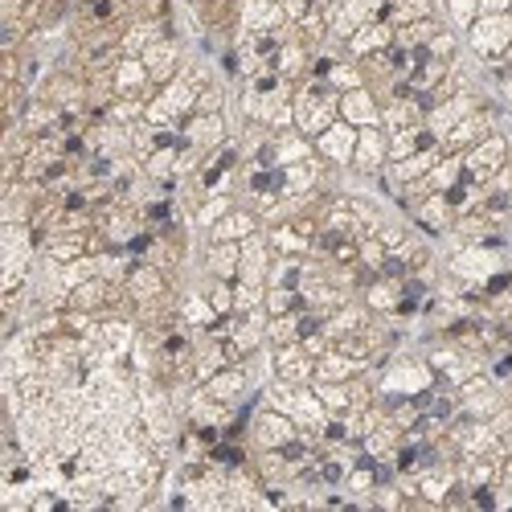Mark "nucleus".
<instances>
[{"label": "nucleus", "mask_w": 512, "mask_h": 512, "mask_svg": "<svg viewBox=\"0 0 512 512\" xmlns=\"http://www.w3.org/2000/svg\"><path fill=\"white\" fill-rule=\"evenodd\" d=\"M504 62H512V46H508V50H504Z\"/></svg>", "instance_id": "37998d69"}, {"label": "nucleus", "mask_w": 512, "mask_h": 512, "mask_svg": "<svg viewBox=\"0 0 512 512\" xmlns=\"http://www.w3.org/2000/svg\"><path fill=\"white\" fill-rule=\"evenodd\" d=\"M414 218L426 234H447L455 226V205L447 201V193H431L414 205Z\"/></svg>", "instance_id": "a211bd4d"}, {"label": "nucleus", "mask_w": 512, "mask_h": 512, "mask_svg": "<svg viewBox=\"0 0 512 512\" xmlns=\"http://www.w3.org/2000/svg\"><path fill=\"white\" fill-rule=\"evenodd\" d=\"M304 259H295V254H275V263L267 271V287H304Z\"/></svg>", "instance_id": "393cba45"}, {"label": "nucleus", "mask_w": 512, "mask_h": 512, "mask_svg": "<svg viewBox=\"0 0 512 512\" xmlns=\"http://www.w3.org/2000/svg\"><path fill=\"white\" fill-rule=\"evenodd\" d=\"M127 291H132L136 308L140 304H156V300H164V295H168V271H160L156 263L140 259L132 267V275H127Z\"/></svg>", "instance_id": "9b49d317"}, {"label": "nucleus", "mask_w": 512, "mask_h": 512, "mask_svg": "<svg viewBox=\"0 0 512 512\" xmlns=\"http://www.w3.org/2000/svg\"><path fill=\"white\" fill-rule=\"evenodd\" d=\"M234 209V201H230V193H209L201 205H197V226H205V230H213L218 226L226 213Z\"/></svg>", "instance_id": "c9c22d12"}, {"label": "nucleus", "mask_w": 512, "mask_h": 512, "mask_svg": "<svg viewBox=\"0 0 512 512\" xmlns=\"http://www.w3.org/2000/svg\"><path fill=\"white\" fill-rule=\"evenodd\" d=\"M259 213L254 209H230L226 218L209 230V242H242V238H250V234H259Z\"/></svg>", "instance_id": "412c9836"}, {"label": "nucleus", "mask_w": 512, "mask_h": 512, "mask_svg": "<svg viewBox=\"0 0 512 512\" xmlns=\"http://www.w3.org/2000/svg\"><path fill=\"white\" fill-rule=\"evenodd\" d=\"M300 312H291V316H267V345L271 349H283V345H295V340H300Z\"/></svg>", "instance_id": "c756f323"}, {"label": "nucleus", "mask_w": 512, "mask_h": 512, "mask_svg": "<svg viewBox=\"0 0 512 512\" xmlns=\"http://www.w3.org/2000/svg\"><path fill=\"white\" fill-rule=\"evenodd\" d=\"M390 5H394V0H390Z\"/></svg>", "instance_id": "c03bdc74"}, {"label": "nucleus", "mask_w": 512, "mask_h": 512, "mask_svg": "<svg viewBox=\"0 0 512 512\" xmlns=\"http://www.w3.org/2000/svg\"><path fill=\"white\" fill-rule=\"evenodd\" d=\"M41 254L54 259L58 267H66V263L82 259V254H91V234H82V230H54L46 238V246H41Z\"/></svg>", "instance_id": "dca6fc26"}, {"label": "nucleus", "mask_w": 512, "mask_h": 512, "mask_svg": "<svg viewBox=\"0 0 512 512\" xmlns=\"http://www.w3.org/2000/svg\"><path fill=\"white\" fill-rule=\"evenodd\" d=\"M115 95H132V99H152L160 87L152 82V74H148V66H144V58H123L119 66H115Z\"/></svg>", "instance_id": "4468645a"}, {"label": "nucleus", "mask_w": 512, "mask_h": 512, "mask_svg": "<svg viewBox=\"0 0 512 512\" xmlns=\"http://www.w3.org/2000/svg\"><path fill=\"white\" fill-rule=\"evenodd\" d=\"M177 312H181V320H185L189 328H197V332H209L213 324L222 320V316H218V308L209 304V295H205V291H189Z\"/></svg>", "instance_id": "4be33fe9"}, {"label": "nucleus", "mask_w": 512, "mask_h": 512, "mask_svg": "<svg viewBox=\"0 0 512 512\" xmlns=\"http://www.w3.org/2000/svg\"><path fill=\"white\" fill-rule=\"evenodd\" d=\"M140 58H144V66H148L156 87H164V82H173L181 74V46H177V37H160L156 46H148Z\"/></svg>", "instance_id": "f8f14e48"}, {"label": "nucleus", "mask_w": 512, "mask_h": 512, "mask_svg": "<svg viewBox=\"0 0 512 512\" xmlns=\"http://www.w3.org/2000/svg\"><path fill=\"white\" fill-rule=\"evenodd\" d=\"M181 140L205 152H218L226 144V115H189L181 127Z\"/></svg>", "instance_id": "2eb2a0df"}, {"label": "nucleus", "mask_w": 512, "mask_h": 512, "mask_svg": "<svg viewBox=\"0 0 512 512\" xmlns=\"http://www.w3.org/2000/svg\"><path fill=\"white\" fill-rule=\"evenodd\" d=\"M345 46H349V58H369V54H377V50H390L394 46V25L390 21H369V25H361L349 41H345Z\"/></svg>", "instance_id": "f3484780"}, {"label": "nucleus", "mask_w": 512, "mask_h": 512, "mask_svg": "<svg viewBox=\"0 0 512 512\" xmlns=\"http://www.w3.org/2000/svg\"><path fill=\"white\" fill-rule=\"evenodd\" d=\"M275 377L279 381H291V386H312L316 381V357L295 340V345H283L275 349Z\"/></svg>", "instance_id": "9d476101"}, {"label": "nucleus", "mask_w": 512, "mask_h": 512, "mask_svg": "<svg viewBox=\"0 0 512 512\" xmlns=\"http://www.w3.org/2000/svg\"><path fill=\"white\" fill-rule=\"evenodd\" d=\"M295 435H300V426H295L291 414L275 410V406H263L259 414L250 418V447L254 451H275V447H287Z\"/></svg>", "instance_id": "39448f33"}, {"label": "nucleus", "mask_w": 512, "mask_h": 512, "mask_svg": "<svg viewBox=\"0 0 512 512\" xmlns=\"http://www.w3.org/2000/svg\"><path fill=\"white\" fill-rule=\"evenodd\" d=\"M58 115H62V107H54V103H46V99H33L29 103V111H25V119H21V127L37 140V136H50L54 127H58Z\"/></svg>", "instance_id": "b1692460"}, {"label": "nucleus", "mask_w": 512, "mask_h": 512, "mask_svg": "<svg viewBox=\"0 0 512 512\" xmlns=\"http://www.w3.org/2000/svg\"><path fill=\"white\" fill-rule=\"evenodd\" d=\"M390 164V132L381 127H357V148H353V168L365 177L381 173Z\"/></svg>", "instance_id": "6e6552de"}, {"label": "nucleus", "mask_w": 512, "mask_h": 512, "mask_svg": "<svg viewBox=\"0 0 512 512\" xmlns=\"http://www.w3.org/2000/svg\"><path fill=\"white\" fill-rule=\"evenodd\" d=\"M435 369L426 365V361H390L386 373L377 377V394L381 398H422V394H431L435 390Z\"/></svg>", "instance_id": "f257e3e1"}, {"label": "nucleus", "mask_w": 512, "mask_h": 512, "mask_svg": "<svg viewBox=\"0 0 512 512\" xmlns=\"http://www.w3.org/2000/svg\"><path fill=\"white\" fill-rule=\"evenodd\" d=\"M267 304V283H254V279H234V312H263Z\"/></svg>", "instance_id": "2f4dec72"}, {"label": "nucleus", "mask_w": 512, "mask_h": 512, "mask_svg": "<svg viewBox=\"0 0 512 512\" xmlns=\"http://www.w3.org/2000/svg\"><path fill=\"white\" fill-rule=\"evenodd\" d=\"M246 386H250V373H246V365H226V369L213 373L201 390H205L209 398H218V402L234 406V402L246 394Z\"/></svg>", "instance_id": "6ab92c4d"}, {"label": "nucleus", "mask_w": 512, "mask_h": 512, "mask_svg": "<svg viewBox=\"0 0 512 512\" xmlns=\"http://www.w3.org/2000/svg\"><path fill=\"white\" fill-rule=\"evenodd\" d=\"M447 17L459 29H472V21L480 17V0H447Z\"/></svg>", "instance_id": "ea45409f"}, {"label": "nucleus", "mask_w": 512, "mask_h": 512, "mask_svg": "<svg viewBox=\"0 0 512 512\" xmlns=\"http://www.w3.org/2000/svg\"><path fill=\"white\" fill-rule=\"evenodd\" d=\"M512 13V0H480V17H500Z\"/></svg>", "instance_id": "a19ab883"}, {"label": "nucleus", "mask_w": 512, "mask_h": 512, "mask_svg": "<svg viewBox=\"0 0 512 512\" xmlns=\"http://www.w3.org/2000/svg\"><path fill=\"white\" fill-rule=\"evenodd\" d=\"M492 132H496V107H492V103H484L480 111H472L467 119H459L439 144H443V152L463 156L467 148H476V144H480L484 136H492Z\"/></svg>", "instance_id": "423d86ee"}, {"label": "nucleus", "mask_w": 512, "mask_h": 512, "mask_svg": "<svg viewBox=\"0 0 512 512\" xmlns=\"http://www.w3.org/2000/svg\"><path fill=\"white\" fill-rule=\"evenodd\" d=\"M279 5H283V13H287L291 21H300V17L312 9V0H279Z\"/></svg>", "instance_id": "79ce46f5"}, {"label": "nucleus", "mask_w": 512, "mask_h": 512, "mask_svg": "<svg viewBox=\"0 0 512 512\" xmlns=\"http://www.w3.org/2000/svg\"><path fill=\"white\" fill-rule=\"evenodd\" d=\"M205 271L209 279H238L242 271V242H209L205 250Z\"/></svg>", "instance_id": "aec40b11"}, {"label": "nucleus", "mask_w": 512, "mask_h": 512, "mask_svg": "<svg viewBox=\"0 0 512 512\" xmlns=\"http://www.w3.org/2000/svg\"><path fill=\"white\" fill-rule=\"evenodd\" d=\"M439 29H443V25H439L435 17H422V21H414V25L394 29V46H398V50H426V41H431Z\"/></svg>", "instance_id": "a878e982"}, {"label": "nucleus", "mask_w": 512, "mask_h": 512, "mask_svg": "<svg viewBox=\"0 0 512 512\" xmlns=\"http://www.w3.org/2000/svg\"><path fill=\"white\" fill-rule=\"evenodd\" d=\"M312 144H316V156H320L324 164L349 168V164H353V148H357V127L345 123V119H336L328 132H320Z\"/></svg>", "instance_id": "1a4fd4ad"}, {"label": "nucleus", "mask_w": 512, "mask_h": 512, "mask_svg": "<svg viewBox=\"0 0 512 512\" xmlns=\"http://www.w3.org/2000/svg\"><path fill=\"white\" fill-rule=\"evenodd\" d=\"M340 119L353 127H381V99L373 95V87H357L340 95Z\"/></svg>", "instance_id": "ddd939ff"}, {"label": "nucleus", "mask_w": 512, "mask_h": 512, "mask_svg": "<svg viewBox=\"0 0 512 512\" xmlns=\"http://www.w3.org/2000/svg\"><path fill=\"white\" fill-rule=\"evenodd\" d=\"M316 398L328 406V414H349L353 410V394H349V381H312Z\"/></svg>", "instance_id": "c85d7f7f"}, {"label": "nucleus", "mask_w": 512, "mask_h": 512, "mask_svg": "<svg viewBox=\"0 0 512 512\" xmlns=\"http://www.w3.org/2000/svg\"><path fill=\"white\" fill-rule=\"evenodd\" d=\"M422 17H431V0H394L390 13H386V21H390L394 29L414 25V21H422Z\"/></svg>", "instance_id": "f704fd0d"}, {"label": "nucleus", "mask_w": 512, "mask_h": 512, "mask_svg": "<svg viewBox=\"0 0 512 512\" xmlns=\"http://www.w3.org/2000/svg\"><path fill=\"white\" fill-rule=\"evenodd\" d=\"M328 82L332 87L345 95V91H357V87H365V70H361V62L357 58H340V62H332V70H328Z\"/></svg>", "instance_id": "7c9ffc66"}, {"label": "nucleus", "mask_w": 512, "mask_h": 512, "mask_svg": "<svg viewBox=\"0 0 512 512\" xmlns=\"http://www.w3.org/2000/svg\"><path fill=\"white\" fill-rule=\"evenodd\" d=\"M426 54L439 58V62H455L459 58V37L451 29H439L431 41H426Z\"/></svg>", "instance_id": "4c0bfd02"}, {"label": "nucleus", "mask_w": 512, "mask_h": 512, "mask_svg": "<svg viewBox=\"0 0 512 512\" xmlns=\"http://www.w3.org/2000/svg\"><path fill=\"white\" fill-rule=\"evenodd\" d=\"M95 275H103L99 254H82V259H74V263H66V267H62V287H66V291H74L78 283H87V279H95Z\"/></svg>", "instance_id": "72a5a7b5"}, {"label": "nucleus", "mask_w": 512, "mask_h": 512, "mask_svg": "<svg viewBox=\"0 0 512 512\" xmlns=\"http://www.w3.org/2000/svg\"><path fill=\"white\" fill-rule=\"evenodd\" d=\"M451 275L463 287H484L492 275H500V259L492 242H472V246H459V254L451 259Z\"/></svg>", "instance_id": "20e7f679"}, {"label": "nucleus", "mask_w": 512, "mask_h": 512, "mask_svg": "<svg viewBox=\"0 0 512 512\" xmlns=\"http://www.w3.org/2000/svg\"><path fill=\"white\" fill-rule=\"evenodd\" d=\"M504 164H508V140H504V132H492L476 148L463 152V177L476 181V185H488Z\"/></svg>", "instance_id": "7ed1b4c3"}, {"label": "nucleus", "mask_w": 512, "mask_h": 512, "mask_svg": "<svg viewBox=\"0 0 512 512\" xmlns=\"http://www.w3.org/2000/svg\"><path fill=\"white\" fill-rule=\"evenodd\" d=\"M263 308H267V316H291L304 308V295H300V287H267Z\"/></svg>", "instance_id": "473e14b6"}, {"label": "nucleus", "mask_w": 512, "mask_h": 512, "mask_svg": "<svg viewBox=\"0 0 512 512\" xmlns=\"http://www.w3.org/2000/svg\"><path fill=\"white\" fill-rule=\"evenodd\" d=\"M467 46H472V54L484 58V62H500L504 50L512 46V13L476 17L472 29H467Z\"/></svg>", "instance_id": "f03ea898"}, {"label": "nucleus", "mask_w": 512, "mask_h": 512, "mask_svg": "<svg viewBox=\"0 0 512 512\" xmlns=\"http://www.w3.org/2000/svg\"><path fill=\"white\" fill-rule=\"evenodd\" d=\"M484 103H488V99H484L480 91H459V95H451V99H443V103H435L431 111H426V127H431L435 140H443L459 119H467L472 111H480Z\"/></svg>", "instance_id": "0eeeda50"}, {"label": "nucleus", "mask_w": 512, "mask_h": 512, "mask_svg": "<svg viewBox=\"0 0 512 512\" xmlns=\"http://www.w3.org/2000/svg\"><path fill=\"white\" fill-rule=\"evenodd\" d=\"M426 181H431V189L435 193H447V189H455L459 181H463V156H455V152H443V160L426 173Z\"/></svg>", "instance_id": "cd10ccee"}, {"label": "nucleus", "mask_w": 512, "mask_h": 512, "mask_svg": "<svg viewBox=\"0 0 512 512\" xmlns=\"http://www.w3.org/2000/svg\"><path fill=\"white\" fill-rule=\"evenodd\" d=\"M365 365L361 361H353V357H345L336 345L316 361V381H349V377H357Z\"/></svg>", "instance_id": "5701e85b"}, {"label": "nucleus", "mask_w": 512, "mask_h": 512, "mask_svg": "<svg viewBox=\"0 0 512 512\" xmlns=\"http://www.w3.org/2000/svg\"><path fill=\"white\" fill-rule=\"evenodd\" d=\"M222 107H226V87L222 82H205V87L197 91L193 115H222Z\"/></svg>", "instance_id": "e433bc0d"}, {"label": "nucleus", "mask_w": 512, "mask_h": 512, "mask_svg": "<svg viewBox=\"0 0 512 512\" xmlns=\"http://www.w3.org/2000/svg\"><path fill=\"white\" fill-rule=\"evenodd\" d=\"M205 295H209V304L218 308V316H230L234 312V283L230 279H213L205 287Z\"/></svg>", "instance_id": "58836bf2"}, {"label": "nucleus", "mask_w": 512, "mask_h": 512, "mask_svg": "<svg viewBox=\"0 0 512 512\" xmlns=\"http://www.w3.org/2000/svg\"><path fill=\"white\" fill-rule=\"evenodd\" d=\"M271 246H275V254H295V259H304V254H312V238H304L300 230H295L291 222H283V226H271Z\"/></svg>", "instance_id": "bb28decb"}]
</instances>
